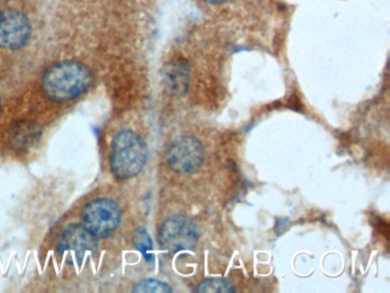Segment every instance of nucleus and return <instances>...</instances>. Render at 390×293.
<instances>
[{
  "instance_id": "obj_1",
  "label": "nucleus",
  "mask_w": 390,
  "mask_h": 293,
  "mask_svg": "<svg viewBox=\"0 0 390 293\" xmlns=\"http://www.w3.org/2000/svg\"><path fill=\"white\" fill-rule=\"evenodd\" d=\"M91 83V70L88 66L75 61H64L46 71L42 90L53 101L66 102L81 97Z\"/></svg>"
},
{
  "instance_id": "obj_2",
  "label": "nucleus",
  "mask_w": 390,
  "mask_h": 293,
  "mask_svg": "<svg viewBox=\"0 0 390 293\" xmlns=\"http://www.w3.org/2000/svg\"><path fill=\"white\" fill-rule=\"evenodd\" d=\"M148 157L146 143L135 132L124 129L115 136L112 144L110 166L119 179L134 178L142 171Z\"/></svg>"
},
{
  "instance_id": "obj_3",
  "label": "nucleus",
  "mask_w": 390,
  "mask_h": 293,
  "mask_svg": "<svg viewBox=\"0 0 390 293\" xmlns=\"http://www.w3.org/2000/svg\"><path fill=\"white\" fill-rule=\"evenodd\" d=\"M198 238L196 225L187 216L180 214L165 220L158 231V241L161 248L172 253L192 250L197 244Z\"/></svg>"
},
{
  "instance_id": "obj_4",
  "label": "nucleus",
  "mask_w": 390,
  "mask_h": 293,
  "mask_svg": "<svg viewBox=\"0 0 390 293\" xmlns=\"http://www.w3.org/2000/svg\"><path fill=\"white\" fill-rule=\"evenodd\" d=\"M81 221L83 226L95 238H108L118 227L120 209L110 199H94L83 209Z\"/></svg>"
},
{
  "instance_id": "obj_5",
  "label": "nucleus",
  "mask_w": 390,
  "mask_h": 293,
  "mask_svg": "<svg viewBox=\"0 0 390 293\" xmlns=\"http://www.w3.org/2000/svg\"><path fill=\"white\" fill-rule=\"evenodd\" d=\"M166 160L173 171L180 175H192L202 168L205 149L194 136H181L171 143L166 151Z\"/></svg>"
},
{
  "instance_id": "obj_6",
  "label": "nucleus",
  "mask_w": 390,
  "mask_h": 293,
  "mask_svg": "<svg viewBox=\"0 0 390 293\" xmlns=\"http://www.w3.org/2000/svg\"><path fill=\"white\" fill-rule=\"evenodd\" d=\"M31 37V23L16 10L0 11V47L18 49L27 45Z\"/></svg>"
},
{
  "instance_id": "obj_7",
  "label": "nucleus",
  "mask_w": 390,
  "mask_h": 293,
  "mask_svg": "<svg viewBox=\"0 0 390 293\" xmlns=\"http://www.w3.org/2000/svg\"><path fill=\"white\" fill-rule=\"evenodd\" d=\"M59 249L62 255H73L78 260H81L86 255L96 251L98 238L83 225H73L61 235Z\"/></svg>"
},
{
  "instance_id": "obj_8",
  "label": "nucleus",
  "mask_w": 390,
  "mask_h": 293,
  "mask_svg": "<svg viewBox=\"0 0 390 293\" xmlns=\"http://www.w3.org/2000/svg\"><path fill=\"white\" fill-rule=\"evenodd\" d=\"M188 81L189 68L185 63L174 61L165 66L164 83L170 94H185L188 88Z\"/></svg>"
},
{
  "instance_id": "obj_9",
  "label": "nucleus",
  "mask_w": 390,
  "mask_h": 293,
  "mask_svg": "<svg viewBox=\"0 0 390 293\" xmlns=\"http://www.w3.org/2000/svg\"><path fill=\"white\" fill-rule=\"evenodd\" d=\"M133 243L135 245V248L142 253L143 258L146 259V262L153 260V255H151L153 248V241L144 228L136 229Z\"/></svg>"
},
{
  "instance_id": "obj_10",
  "label": "nucleus",
  "mask_w": 390,
  "mask_h": 293,
  "mask_svg": "<svg viewBox=\"0 0 390 293\" xmlns=\"http://www.w3.org/2000/svg\"><path fill=\"white\" fill-rule=\"evenodd\" d=\"M197 291L203 293H228L233 292L235 289L226 279H207L199 284Z\"/></svg>"
},
{
  "instance_id": "obj_11",
  "label": "nucleus",
  "mask_w": 390,
  "mask_h": 293,
  "mask_svg": "<svg viewBox=\"0 0 390 293\" xmlns=\"http://www.w3.org/2000/svg\"><path fill=\"white\" fill-rule=\"evenodd\" d=\"M133 292L140 293H171V286L166 283L161 282L158 279H143L141 282L136 283L133 288Z\"/></svg>"
},
{
  "instance_id": "obj_12",
  "label": "nucleus",
  "mask_w": 390,
  "mask_h": 293,
  "mask_svg": "<svg viewBox=\"0 0 390 293\" xmlns=\"http://www.w3.org/2000/svg\"><path fill=\"white\" fill-rule=\"evenodd\" d=\"M203 1H205L207 4H222V3H226L228 0H203Z\"/></svg>"
}]
</instances>
